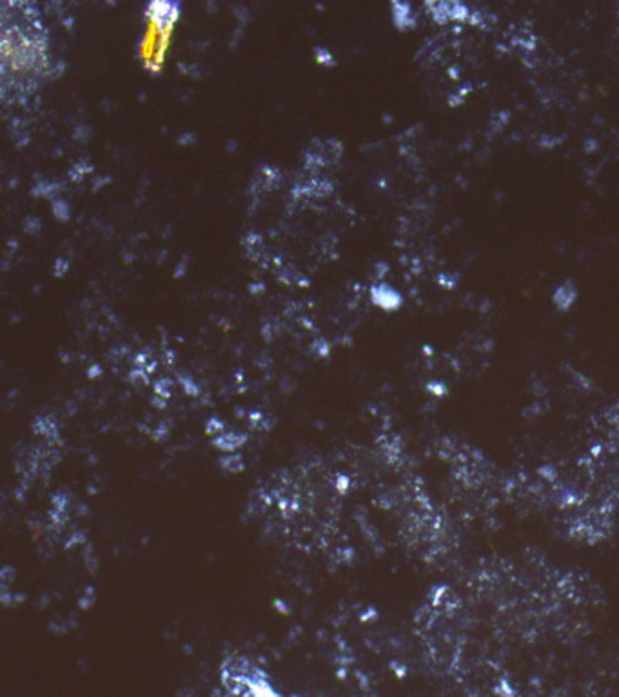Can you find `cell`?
Masks as SVG:
<instances>
[{"label":"cell","mask_w":619,"mask_h":697,"mask_svg":"<svg viewBox=\"0 0 619 697\" xmlns=\"http://www.w3.org/2000/svg\"><path fill=\"white\" fill-rule=\"evenodd\" d=\"M48 57L40 31L29 22L9 24L4 18L2 26V70L4 77L15 80L33 82L45 71Z\"/></svg>","instance_id":"obj_1"},{"label":"cell","mask_w":619,"mask_h":697,"mask_svg":"<svg viewBox=\"0 0 619 697\" xmlns=\"http://www.w3.org/2000/svg\"><path fill=\"white\" fill-rule=\"evenodd\" d=\"M226 697H280L262 669L246 657H231L221 666Z\"/></svg>","instance_id":"obj_2"},{"label":"cell","mask_w":619,"mask_h":697,"mask_svg":"<svg viewBox=\"0 0 619 697\" xmlns=\"http://www.w3.org/2000/svg\"><path fill=\"white\" fill-rule=\"evenodd\" d=\"M432 18L438 22H465L472 21V11L459 2H431L427 4Z\"/></svg>","instance_id":"obj_3"},{"label":"cell","mask_w":619,"mask_h":697,"mask_svg":"<svg viewBox=\"0 0 619 697\" xmlns=\"http://www.w3.org/2000/svg\"><path fill=\"white\" fill-rule=\"evenodd\" d=\"M576 298H578V291H576V285L572 282H565L563 285H559L556 291H554L552 302L554 305L562 311L569 309L570 305H574Z\"/></svg>","instance_id":"obj_4"}]
</instances>
